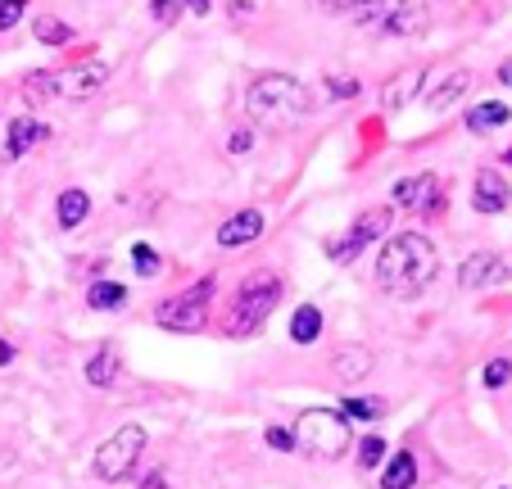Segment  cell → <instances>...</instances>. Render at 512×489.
<instances>
[{"label": "cell", "mask_w": 512, "mask_h": 489, "mask_svg": "<svg viewBox=\"0 0 512 489\" xmlns=\"http://www.w3.org/2000/svg\"><path fill=\"white\" fill-rule=\"evenodd\" d=\"M354 23L377 32V37L417 41L431 28V14H426V5H417V0H368V5L354 14Z\"/></svg>", "instance_id": "277c9868"}, {"label": "cell", "mask_w": 512, "mask_h": 489, "mask_svg": "<svg viewBox=\"0 0 512 489\" xmlns=\"http://www.w3.org/2000/svg\"><path fill=\"white\" fill-rule=\"evenodd\" d=\"M23 14H28V0H0V32L19 28Z\"/></svg>", "instance_id": "4dcf8cb0"}, {"label": "cell", "mask_w": 512, "mask_h": 489, "mask_svg": "<svg viewBox=\"0 0 512 489\" xmlns=\"http://www.w3.org/2000/svg\"><path fill=\"white\" fill-rule=\"evenodd\" d=\"M50 96H55V73H46V68H41V73H28L23 100H28V105H46Z\"/></svg>", "instance_id": "d4e9b609"}, {"label": "cell", "mask_w": 512, "mask_h": 489, "mask_svg": "<svg viewBox=\"0 0 512 489\" xmlns=\"http://www.w3.org/2000/svg\"><path fill=\"white\" fill-rule=\"evenodd\" d=\"M141 453H145V431L141 426H118V431L96 449V462H91V467H96L100 480L114 485V480L132 476L136 462H141Z\"/></svg>", "instance_id": "52a82bcc"}, {"label": "cell", "mask_w": 512, "mask_h": 489, "mask_svg": "<svg viewBox=\"0 0 512 489\" xmlns=\"http://www.w3.org/2000/svg\"><path fill=\"white\" fill-rule=\"evenodd\" d=\"M508 277H512V268L499 254H472V259L458 268V286L463 290H490V286H503Z\"/></svg>", "instance_id": "8fae6325"}, {"label": "cell", "mask_w": 512, "mask_h": 489, "mask_svg": "<svg viewBox=\"0 0 512 489\" xmlns=\"http://www.w3.org/2000/svg\"><path fill=\"white\" fill-rule=\"evenodd\" d=\"M313 5H318L322 14H340V19H354V14L363 10L368 0H313Z\"/></svg>", "instance_id": "1f68e13d"}, {"label": "cell", "mask_w": 512, "mask_h": 489, "mask_svg": "<svg viewBox=\"0 0 512 489\" xmlns=\"http://www.w3.org/2000/svg\"><path fill=\"white\" fill-rule=\"evenodd\" d=\"M381 485H386V489H413L417 485V458H413V449H399L395 458L386 462V476H381Z\"/></svg>", "instance_id": "ac0fdd59"}, {"label": "cell", "mask_w": 512, "mask_h": 489, "mask_svg": "<svg viewBox=\"0 0 512 489\" xmlns=\"http://www.w3.org/2000/svg\"><path fill=\"white\" fill-rule=\"evenodd\" d=\"M87 213H91V195L82 191V186H68V191L59 195L55 218H59V227H64V231L82 227V222H87Z\"/></svg>", "instance_id": "2e32d148"}, {"label": "cell", "mask_w": 512, "mask_h": 489, "mask_svg": "<svg viewBox=\"0 0 512 489\" xmlns=\"http://www.w3.org/2000/svg\"><path fill=\"white\" fill-rule=\"evenodd\" d=\"M512 204V186L503 182L494 168H481L472 182V209L476 213H503Z\"/></svg>", "instance_id": "7c38bea8"}, {"label": "cell", "mask_w": 512, "mask_h": 489, "mask_svg": "<svg viewBox=\"0 0 512 489\" xmlns=\"http://www.w3.org/2000/svg\"><path fill=\"white\" fill-rule=\"evenodd\" d=\"M318 336H322V313L313 304H300L295 317H290V340L295 345H313Z\"/></svg>", "instance_id": "d6986e66"}, {"label": "cell", "mask_w": 512, "mask_h": 489, "mask_svg": "<svg viewBox=\"0 0 512 489\" xmlns=\"http://www.w3.org/2000/svg\"><path fill=\"white\" fill-rule=\"evenodd\" d=\"M209 304H213V277H204V281H195L191 290H182V295L159 299L155 322L164 326V331L191 336V331H204V326H209Z\"/></svg>", "instance_id": "8992f818"}, {"label": "cell", "mask_w": 512, "mask_h": 489, "mask_svg": "<svg viewBox=\"0 0 512 489\" xmlns=\"http://www.w3.org/2000/svg\"><path fill=\"white\" fill-rule=\"evenodd\" d=\"M386 413V399H363V394H349L345 399V413L340 417H358V422H377Z\"/></svg>", "instance_id": "484cf974"}, {"label": "cell", "mask_w": 512, "mask_h": 489, "mask_svg": "<svg viewBox=\"0 0 512 489\" xmlns=\"http://www.w3.org/2000/svg\"><path fill=\"white\" fill-rule=\"evenodd\" d=\"M435 272H440V254H435V245L422 231H399L377 254V286L395 299L422 295L435 281Z\"/></svg>", "instance_id": "6da1fadb"}, {"label": "cell", "mask_w": 512, "mask_h": 489, "mask_svg": "<svg viewBox=\"0 0 512 489\" xmlns=\"http://www.w3.org/2000/svg\"><path fill=\"white\" fill-rule=\"evenodd\" d=\"M263 440H268L277 453H295V435H290L286 426H268V435H263Z\"/></svg>", "instance_id": "d6a6232c"}, {"label": "cell", "mask_w": 512, "mask_h": 489, "mask_svg": "<svg viewBox=\"0 0 512 489\" xmlns=\"http://www.w3.org/2000/svg\"><path fill=\"white\" fill-rule=\"evenodd\" d=\"M182 10H186L182 0H150V19H155V23H164V28H168V23H177V19H182Z\"/></svg>", "instance_id": "f1b7e54d"}, {"label": "cell", "mask_w": 512, "mask_h": 489, "mask_svg": "<svg viewBox=\"0 0 512 489\" xmlns=\"http://www.w3.org/2000/svg\"><path fill=\"white\" fill-rule=\"evenodd\" d=\"M281 299V277L277 272H250V277L241 281V290L232 295V313H227V336H254L263 322H268V313L277 308Z\"/></svg>", "instance_id": "3957f363"}, {"label": "cell", "mask_w": 512, "mask_h": 489, "mask_svg": "<svg viewBox=\"0 0 512 489\" xmlns=\"http://www.w3.org/2000/svg\"><path fill=\"white\" fill-rule=\"evenodd\" d=\"M245 114L259 127H268V132H290L295 123H304L313 114L309 87H304L300 77L263 73L250 87V96H245Z\"/></svg>", "instance_id": "7a4b0ae2"}, {"label": "cell", "mask_w": 512, "mask_h": 489, "mask_svg": "<svg viewBox=\"0 0 512 489\" xmlns=\"http://www.w3.org/2000/svg\"><path fill=\"white\" fill-rule=\"evenodd\" d=\"M499 82H503V87H512V59H508V64H499Z\"/></svg>", "instance_id": "74e56055"}, {"label": "cell", "mask_w": 512, "mask_h": 489, "mask_svg": "<svg viewBox=\"0 0 512 489\" xmlns=\"http://www.w3.org/2000/svg\"><path fill=\"white\" fill-rule=\"evenodd\" d=\"M381 462H386V440H381V435H368V440H358V467L372 471V467H381Z\"/></svg>", "instance_id": "4316f807"}, {"label": "cell", "mask_w": 512, "mask_h": 489, "mask_svg": "<svg viewBox=\"0 0 512 489\" xmlns=\"http://www.w3.org/2000/svg\"><path fill=\"white\" fill-rule=\"evenodd\" d=\"M105 82H109V64H105V59H87V64L68 68V73H55V96L87 100V96H96Z\"/></svg>", "instance_id": "30bf717a"}, {"label": "cell", "mask_w": 512, "mask_h": 489, "mask_svg": "<svg viewBox=\"0 0 512 489\" xmlns=\"http://www.w3.org/2000/svg\"><path fill=\"white\" fill-rule=\"evenodd\" d=\"M508 381H512V363L508 358H490V363H485V385H490V390H503Z\"/></svg>", "instance_id": "f546056e"}, {"label": "cell", "mask_w": 512, "mask_h": 489, "mask_svg": "<svg viewBox=\"0 0 512 489\" xmlns=\"http://www.w3.org/2000/svg\"><path fill=\"white\" fill-rule=\"evenodd\" d=\"M182 5H186V10L195 14V19H204V14L213 10V0H182Z\"/></svg>", "instance_id": "d590c367"}, {"label": "cell", "mask_w": 512, "mask_h": 489, "mask_svg": "<svg viewBox=\"0 0 512 489\" xmlns=\"http://www.w3.org/2000/svg\"><path fill=\"white\" fill-rule=\"evenodd\" d=\"M132 268H136V277H159L164 259H159L150 245H136V250H132Z\"/></svg>", "instance_id": "83f0119b"}, {"label": "cell", "mask_w": 512, "mask_h": 489, "mask_svg": "<svg viewBox=\"0 0 512 489\" xmlns=\"http://www.w3.org/2000/svg\"><path fill=\"white\" fill-rule=\"evenodd\" d=\"M5 363H14V345H5V340H0V367Z\"/></svg>", "instance_id": "f35d334b"}, {"label": "cell", "mask_w": 512, "mask_h": 489, "mask_svg": "<svg viewBox=\"0 0 512 489\" xmlns=\"http://www.w3.org/2000/svg\"><path fill=\"white\" fill-rule=\"evenodd\" d=\"M422 82H426V73H422V68H408V73L390 77V82H386V91H381V105H386L390 114H399V109H404L408 100H417V91H422Z\"/></svg>", "instance_id": "9a60e30c"}, {"label": "cell", "mask_w": 512, "mask_h": 489, "mask_svg": "<svg viewBox=\"0 0 512 489\" xmlns=\"http://www.w3.org/2000/svg\"><path fill=\"white\" fill-rule=\"evenodd\" d=\"M368 372H372V354L363 345H340L336 354H331V376H336L340 385L363 381Z\"/></svg>", "instance_id": "5bb4252c"}, {"label": "cell", "mask_w": 512, "mask_h": 489, "mask_svg": "<svg viewBox=\"0 0 512 489\" xmlns=\"http://www.w3.org/2000/svg\"><path fill=\"white\" fill-rule=\"evenodd\" d=\"M114 376H118V358H114V349H100V354H91V363H87V381L96 385V390L114 385Z\"/></svg>", "instance_id": "cb8c5ba5"}, {"label": "cell", "mask_w": 512, "mask_h": 489, "mask_svg": "<svg viewBox=\"0 0 512 489\" xmlns=\"http://www.w3.org/2000/svg\"><path fill=\"white\" fill-rule=\"evenodd\" d=\"M395 204H399L404 213H417V218L435 222L440 213L449 209V191H445V182H440L435 173L399 177V182H395Z\"/></svg>", "instance_id": "ba28073f"}, {"label": "cell", "mask_w": 512, "mask_h": 489, "mask_svg": "<svg viewBox=\"0 0 512 489\" xmlns=\"http://www.w3.org/2000/svg\"><path fill=\"white\" fill-rule=\"evenodd\" d=\"M245 150H250V132H236L232 136V154H245Z\"/></svg>", "instance_id": "8d00e7d4"}, {"label": "cell", "mask_w": 512, "mask_h": 489, "mask_svg": "<svg viewBox=\"0 0 512 489\" xmlns=\"http://www.w3.org/2000/svg\"><path fill=\"white\" fill-rule=\"evenodd\" d=\"M141 489H173V485H168V476H164V471H150V476L141 480Z\"/></svg>", "instance_id": "e575fe53"}, {"label": "cell", "mask_w": 512, "mask_h": 489, "mask_svg": "<svg viewBox=\"0 0 512 489\" xmlns=\"http://www.w3.org/2000/svg\"><path fill=\"white\" fill-rule=\"evenodd\" d=\"M390 231V209H368V213H358L354 218V227L345 231L340 240H331L327 245V254L336 263H354L358 254L368 250V240H377V236H386Z\"/></svg>", "instance_id": "9c48e42d"}, {"label": "cell", "mask_w": 512, "mask_h": 489, "mask_svg": "<svg viewBox=\"0 0 512 489\" xmlns=\"http://www.w3.org/2000/svg\"><path fill=\"white\" fill-rule=\"evenodd\" d=\"M327 91L331 96H340V100H349V96H358V82L354 77H345V73H336V77H327Z\"/></svg>", "instance_id": "836d02e7"}, {"label": "cell", "mask_w": 512, "mask_h": 489, "mask_svg": "<svg viewBox=\"0 0 512 489\" xmlns=\"http://www.w3.org/2000/svg\"><path fill=\"white\" fill-rule=\"evenodd\" d=\"M32 37L46 41V46H68V41H73V28H68L64 19H55V14H41V19L32 23Z\"/></svg>", "instance_id": "603a6c76"}, {"label": "cell", "mask_w": 512, "mask_h": 489, "mask_svg": "<svg viewBox=\"0 0 512 489\" xmlns=\"http://www.w3.org/2000/svg\"><path fill=\"white\" fill-rule=\"evenodd\" d=\"M503 159H508V163H512V145H508V150H503Z\"/></svg>", "instance_id": "ab89813d"}, {"label": "cell", "mask_w": 512, "mask_h": 489, "mask_svg": "<svg viewBox=\"0 0 512 489\" xmlns=\"http://www.w3.org/2000/svg\"><path fill=\"white\" fill-rule=\"evenodd\" d=\"M41 141H46V123H37V118H14L10 123V159H23Z\"/></svg>", "instance_id": "e0dca14e"}, {"label": "cell", "mask_w": 512, "mask_h": 489, "mask_svg": "<svg viewBox=\"0 0 512 489\" xmlns=\"http://www.w3.org/2000/svg\"><path fill=\"white\" fill-rule=\"evenodd\" d=\"M123 304H127V286H118V281H96L87 290V308H96V313H118Z\"/></svg>", "instance_id": "44dd1931"}, {"label": "cell", "mask_w": 512, "mask_h": 489, "mask_svg": "<svg viewBox=\"0 0 512 489\" xmlns=\"http://www.w3.org/2000/svg\"><path fill=\"white\" fill-rule=\"evenodd\" d=\"M295 449L309 453V458H340V453L349 449V422L340 413H331V408H304L300 417H295Z\"/></svg>", "instance_id": "5b68a950"}, {"label": "cell", "mask_w": 512, "mask_h": 489, "mask_svg": "<svg viewBox=\"0 0 512 489\" xmlns=\"http://www.w3.org/2000/svg\"><path fill=\"white\" fill-rule=\"evenodd\" d=\"M512 118V109L503 105V100H485V105H476L472 114H467V127L472 132H494V127H503Z\"/></svg>", "instance_id": "7402d4cb"}, {"label": "cell", "mask_w": 512, "mask_h": 489, "mask_svg": "<svg viewBox=\"0 0 512 489\" xmlns=\"http://www.w3.org/2000/svg\"><path fill=\"white\" fill-rule=\"evenodd\" d=\"M259 236H263V213L259 209H241L218 227V245H223V250H241V245H250V240H259Z\"/></svg>", "instance_id": "4fadbf2b"}, {"label": "cell", "mask_w": 512, "mask_h": 489, "mask_svg": "<svg viewBox=\"0 0 512 489\" xmlns=\"http://www.w3.org/2000/svg\"><path fill=\"white\" fill-rule=\"evenodd\" d=\"M467 82H472V77H467L463 68H454V73H449L445 82H440V87H431V91H426V105H431L435 114H440V109H449V105H454V100L467 91Z\"/></svg>", "instance_id": "ffe728a7"}]
</instances>
